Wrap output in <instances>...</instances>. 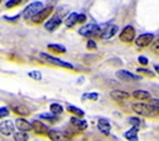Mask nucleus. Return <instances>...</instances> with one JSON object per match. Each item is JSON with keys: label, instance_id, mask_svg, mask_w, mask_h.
I'll use <instances>...</instances> for the list:
<instances>
[{"label": "nucleus", "instance_id": "10", "mask_svg": "<svg viewBox=\"0 0 159 141\" xmlns=\"http://www.w3.org/2000/svg\"><path fill=\"white\" fill-rule=\"evenodd\" d=\"M53 11V7L52 6H47V7H43L39 14H36L32 19H31V21L34 22V24H40V22H43L48 16H50V14Z\"/></svg>", "mask_w": 159, "mask_h": 141}, {"label": "nucleus", "instance_id": "31", "mask_svg": "<svg viewBox=\"0 0 159 141\" xmlns=\"http://www.w3.org/2000/svg\"><path fill=\"white\" fill-rule=\"evenodd\" d=\"M137 72L144 74V75H147V76H150V77H153V76H154V72H152L150 70H148V69H144V67H138V69H137Z\"/></svg>", "mask_w": 159, "mask_h": 141}, {"label": "nucleus", "instance_id": "16", "mask_svg": "<svg viewBox=\"0 0 159 141\" xmlns=\"http://www.w3.org/2000/svg\"><path fill=\"white\" fill-rule=\"evenodd\" d=\"M111 97L117 102H123L129 99V94L123 90H113L111 91Z\"/></svg>", "mask_w": 159, "mask_h": 141}, {"label": "nucleus", "instance_id": "22", "mask_svg": "<svg viewBox=\"0 0 159 141\" xmlns=\"http://www.w3.org/2000/svg\"><path fill=\"white\" fill-rule=\"evenodd\" d=\"M47 49L51 50L52 52H56V54H65L66 52V47L60 45V44H48Z\"/></svg>", "mask_w": 159, "mask_h": 141}, {"label": "nucleus", "instance_id": "9", "mask_svg": "<svg viewBox=\"0 0 159 141\" xmlns=\"http://www.w3.org/2000/svg\"><path fill=\"white\" fill-rule=\"evenodd\" d=\"M154 40V35L150 32H145V34H140L137 39H135V45L139 47H147L149 46Z\"/></svg>", "mask_w": 159, "mask_h": 141}, {"label": "nucleus", "instance_id": "15", "mask_svg": "<svg viewBox=\"0 0 159 141\" xmlns=\"http://www.w3.org/2000/svg\"><path fill=\"white\" fill-rule=\"evenodd\" d=\"M15 126L19 129V131H24V132H27V131L32 130L31 122H29L26 119H22V117H17L15 120Z\"/></svg>", "mask_w": 159, "mask_h": 141}, {"label": "nucleus", "instance_id": "14", "mask_svg": "<svg viewBox=\"0 0 159 141\" xmlns=\"http://www.w3.org/2000/svg\"><path fill=\"white\" fill-rule=\"evenodd\" d=\"M61 22H62V20H61V17L60 16H57V15H55V16H52L50 20H47L46 22H45V29L47 30V31H55L60 25H61Z\"/></svg>", "mask_w": 159, "mask_h": 141}, {"label": "nucleus", "instance_id": "18", "mask_svg": "<svg viewBox=\"0 0 159 141\" xmlns=\"http://www.w3.org/2000/svg\"><path fill=\"white\" fill-rule=\"evenodd\" d=\"M97 126H98V130L103 134V135H109L111 132V124L107 119H99L98 122H97Z\"/></svg>", "mask_w": 159, "mask_h": 141}, {"label": "nucleus", "instance_id": "12", "mask_svg": "<svg viewBox=\"0 0 159 141\" xmlns=\"http://www.w3.org/2000/svg\"><path fill=\"white\" fill-rule=\"evenodd\" d=\"M31 125H32V130L39 135H48V132H50V129L40 120H34L31 122Z\"/></svg>", "mask_w": 159, "mask_h": 141}, {"label": "nucleus", "instance_id": "6", "mask_svg": "<svg viewBox=\"0 0 159 141\" xmlns=\"http://www.w3.org/2000/svg\"><path fill=\"white\" fill-rule=\"evenodd\" d=\"M134 37H135V30L130 25L124 26L119 34V40L123 42H132L134 40Z\"/></svg>", "mask_w": 159, "mask_h": 141}, {"label": "nucleus", "instance_id": "32", "mask_svg": "<svg viewBox=\"0 0 159 141\" xmlns=\"http://www.w3.org/2000/svg\"><path fill=\"white\" fill-rule=\"evenodd\" d=\"M6 116H9V109L5 106H1L0 107V119H4Z\"/></svg>", "mask_w": 159, "mask_h": 141}, {"label": "nucleus", "instance_id": "28", "mask_svg": "<svg viewBox=\"0 0 159 141\" xmlns=\"http://www.w3.org/2000/svg\"><path fill=\"white\" fill-rule=\"evenodd\" d=\"M21 1L22 0H9L7 2H6V7L7 9H12V7H15V6H17V5H20L21 4Z\"/></svg>", "mask_w": 159, "mask_h": 141}, {"label": "nucleus", "instance_id": "19", "mask_svg": "<svg viewBox=\"0 0 159 141\" xmlns=\"http://www.w3.org/2000/svg\"><path fill=\"white\" fill-rule=\"evenodd\" d=\"M70 121H71V124H72L77 130H80V131H83V130L87 129V122H86L83 119H81V117L72 116Z\"/></svg>", "mask_w": 159, "mask_h": 141}, {"label": "nucleus", "instance_id": "13", "mask_svg": "<svg viewBox=\"0 0 159 141\" xmlns=\"http://www.w3.org/2000/svg\"><path fill=\"white\" fill-rule=\"evenodd\" d=\"M14 129H15V125L10 120H5L0 122V134L5 136H10L11 134H14Z\"/></svg>", "mask_w": 159, "mask_h": 141}, {"label": "nucleus", "instance_id": "23", "mask_svg": "<svg viewBox=\"0 0 159 141\" xmlns=\"http://www.w3.org/2000/svg\"><path fill=\"white\" fill-rule=\"evenodd\" d=\"M67 111L71 112V114H73L76 117H82L84 115L83 110H81V109H78L77 106H73V105H68L67 106Z\"/></svg>", "mask_w": 159, "mask_h": 141}, {"label": "nucleus", "instance_id": "7", "mask_svg": "<svg viewBox=\"0 0 159 141\" xmlns=\"http://www.w3.org/2000/svg\"><path fill=\"white\" fill-rule=\"evenodd\" d=\"M86 21V15L83 14H78V12H71L66 20H65V24L67 27H72L73 25L78 24V22H84Z\"/></svg>", "mask_w": 159, "mask_h": 141}, {"label": "nucleus", "instance_id": "17", "mask_svg": "<svg viewBox=\"0 0 159 141\" xmlns=\"http://www.w3.org/2000/svg\"><path fill=\"white\" fill-rule=\"evenodd\" d=\"M11 110L12 112H15L16 115H19L20 117L21 116H27L30 115V109L25 105H21V104H14L11 105Z\"/></svg>", "mask_w": 159, "mask_h": 141}, {"label": "nucleus", "instance_id": "37", "mask_svg": "<svg viewBox=\"0 0 159 141\" xmlns=\"http://www.w3.org/2000/svg\"><path fill=\"white\" fill-rule=\"evenodd\" d=\"M154 69H155V71L159 74V65H155V66H154Z\"/></svg>", "mask_w": 159, "mask_h": 141}, {"label": "nucleus", "instance_id": "20", "mask_svg": "<svg viewBox=\"0 0 159 141\" xmlns=\"http://www.w3.org/2000/svg\"><path fill=\"white\" fill-rule=\"evenodd\" d=\"M132 96L134 99L139 100V101H145V100H150L152 99L150 94L148 91H145V90H135V91H133Z\"/></svg>", "mask_w": 159, "mask_h": 141}, {"label": "nucleus", "instance_id": "11", "mask_svg": "<svg viewBox=\"0 0 159 141\" xmlns=\"http://www.w3.org/2000/svg\"><path fill=\"white\" fill-rule=\"evenodd\" d=\"M116 76L122 81H138L140 79L138 75H134L133 72L127 71V70H118L116 72Z\"/></svg>", "mask_w": 159, "mask_h": 141}, {"label": "nucleus", "instance_id": "29", "mask_svg": "<svg viewBox=\"0 0 159 141\" xmlns=\"http://www.w3.org/2000/svg\"><path fill=\"white\" fill-rule=\"evenodd\" d=\"M29 76H30L31 79H34V80H41V77H42L41 72H40V71H36V70L30 71V72H29Z\"/></svg>", "mask_w": 159, "mask_h": 141}, {"label": "nucleus", "instance_id": "36", "mask_svg": "<svg viewBox=\"0 0 159 141\" xmlns=\"http://www.w3.org/2000/svg\"><path fill=\"white\" fill-rule=\"evenodd\" d=\"M153 50L154 51H159V37L157 39L155 42H153Z\"/></svg>", "mask_w": 159, "mask_h": 141}, {"label": "nucleus", "instance_id": "21", "mask_svg": "<svg viewBox=\"0 0 159 141\" xmlns=\"http://www.w3.org/2000/svg\"><path fill=\"white\" fill-rule=\"evenodd\" d=\"M124 137L128 141H138V129L137 127H132L128 131L124 132Z\"/></svg>", "mask_w": 159, "mask_h": 141}, {"label": "nucleus", "instance_id": "2", "mask_svg": "<svg viewBox=\"0 0 159 141\" xmlns=\"http://www.w3.org/2000/svg\"><path fill=\"white\" fill-rule=\"evenodd\" d=\"M78 32H80V35L86 36V37L101 36V25L89 22V24H86V25H83L82 27H80Z\"/></svg>", "mask_w": 159, "mask_h": 141}, {"label": "nucleus", "instance_id": "35", "mask_svg": "<svg viewBox=\"0 0 159 141\" xmlns=\"http://www.w3.org/2000/svg\"><path fill=\"white\" fill-rule=\"evenodd\" d=\"M138 61H139L142 65H147V64H148V59H147L145 56H139V57H138Z\"/></svg>", "mask_w": 159, "mask_h": 141}, {"label": "nucleus", "instance_id": "4", "mask_svg": "<svg viewBox=\"0 0 159 141\" xmlns=\"http://www.w3.org/2000/svg\"><path fill=\"white\" fill-rule=\"evenodd\" d=\"M40 57L43 59L46 62H50L52 65H56V66H61V67H66V69H73V65L67 62V61H63V60H60L55 56H51L46 52H40Z\"/></svg>", "mask_w": 159, "mask_h": 141}, {"label": "nucleus", "instance_id": "30", "mask_svg": "<svg viewBox=\"0 0 159 141\" xmlns=\"http://www.w3.org/2000/svg\"><path fill=\"white\" fill-rule=\"evenodd\" d=\"M83 99H84V100L88 99V100L96 101V100H98V94H97V92H88V94H84V95H83Z\"/></svg>", "mask_w": 159, "mask_h": 141}, {"label": "nucleus", "instance_id": "26", "mask_svg": "<svg viewBox=\"0 0 159 141\" xmlns=\"http://www.w3.org/2000/svg\"><path fill=\"white\" fill-rule=\"evenodd\" d=\"M40 119H43V120H47V121H51V122H56L57 121V116L53 115V114H41Z\"/></svg>", "mask_w": 159, "mask_h": 141}, {"label": "nucleus", "instance_id": "38", "mask_svg": "<svg viewBox=\"0 0 159 141\" xmlns=\"http://www.w3.org/2000/svg\"><path fill=\"white\" fill-rule=\"evenodd\" d=\"M0 1H1V0H0Z\"/></svg>", "mask_w": 159, "mask_h": 141}, {"label": "nucleus", "instance_id": "27", "mask_svg": "<svg viewBox=\"0 0 159 141\" xmlns=\"http://www.w3.org/2000/svg\"><path fill=\"white\" fill-rule=\"evenodd\" d=\"M128 122H129L133 127L139 129V126H140V124H142V120H140L139 117H129V119H128Z\"/></svg>", "mask_w": 159, "mask_h": 141}, {"label": "nucleus", "instance_id": "1", "mask_svg": "<svg viewBox=\"0 0 159 141\" xmlns=\"http://www.w3.org/2000/svg\"><path fill=\"white\" fill-rule=\"evenodd\" d=\"M132 109L134 112H137L140 116H145V117H154L159 115V111L157 109H154L150 104H144V102H134L132 105Z\"/></svg>", "mask_w": 159, "mask_h": 141}, {"label": "nucleus", "instance_id": "34", "mask_svg": "<svg viewBox=\"0 0 159 141\" xmlns=\"http://www.w3.org/2000/svg\"><path fill=\"white\" fill-rule=\"evenodd\" d=\"M87 47H88L89 50H94V49L97 47V45H96V42H94L93 40H88V41H87Z\"/></svg>", "mask_w": 159, "mask_h": 141}, {"label": "nucleus", "instance_id": "24", "mask_svg": "<svg viewBox=\"0 0 159 141\" xmlns=\"http://www.w3.org/2000/svg\"><path fill=\"white\" fill-rule=\"evenodd\" d=\"M50 111H51V114H53V115H60V114H62L63 112V107L60 105V104H56V102H53V104H51L50 105Z\"/></svg>", "mask_w": 159, "mask_h": 141}, {"label": "nucleus", "instance_id": "33", "mask_svg": "<svg viewBox=\"0 0 159 141\" xmlns=\"http://www.w3.org/2000/svg\"><path fill=\"white\" fill-rule=\"evenodd\" d=\"M149 104H150L154 109H157V110L159 111V99H150V100H149Z\"/></svg>", "mask_w": 159, "mask_h": 141}, {"label": "nucleus", "instance_id": "25", "mask_svg": "<svg viewBox=\"0 0 159 141\" xmlns=\"http://www.w3.org/2000/svg\"><path fill=\"white\" fill-rule=\"evenodd\" d=\"M14 140L15 141H27L29 140V135L24 131H17L14 134Z\"/></svg>", "mask_w": 159, "mask_h": 141}, {"label": "nucleus", "instance_id": "8", "mask_svg": "<svg viewBox=\"0 0 159 141\" xmlns=\"http://www.w3.org/2000/svg\"><path fill=\"white\" fill-rule=\"evenodd\" d=\"M51 141H71V135L66 131H58V130H50L48 135Z\"/></svg>", "mask_w": 159, "mask_h": 141}, {"label": "nucleus", "instance_id": "3", "mask_svg": "<svg viewBox=\"0 0 159 141\" xmlns=\"http://www.w3.org/2000/svg\"><path fill=\"white\" fill-rule=\"evenodd\" d=\"M43 9V4L41 1H34L31 4H29L25 10L22 11V16L25 20H31L36 14H39L41 10Z\"/></svg>", "mask_w": 159, "mask_h": 141}, {"label": "nucleus", "instance_id": "5", "mask_svg": "<svg viewBox=\"0 0 159 141\" xmlns=\"http://www.w3.org/2000/svg\"><path fill=\"white\" fill-rule=\"evenodd\" d=\"M118 26L114 24H106L101 25V37L102 39H111L118 32Z\"/></svg>", "mask_w": 159, "mask_h": 141}]
</instances>
